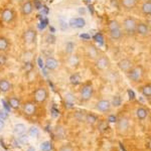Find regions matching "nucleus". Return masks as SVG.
Wrapping results in <instances>:
<instances>
[{
  "label": "nucleus",
  "instance_id": "nucleus-1",
  "mask_svg": "<svg viewBox=\"0 0 151 151\" xmlns=\"http://www.w3.org/2000/svg\"><path fill=\"white\" fill-rule=\"evenodd\" d=\"M123 24H124V28H125L126 32H127L128 35H133L134 33L136 32V25H137V23H136L134 18L132 17L126 18L125 20H124Z\"/></svg>",
  "mask_w": 151,
  "mask_h": 151
},
{
  "label": "nucleus",
  "instance_id": "nucleus-2",
  "mask_svg": "<svg viewBox=\"0 0 151 151\" xmlns=\"http://www.w3.org/2000/svg\"><path fill=\"white\" fill-rule=\"evenodd\" d=\"M69 24L73 28H82L86 25V21H85V19L82 17H76V18L70 19Z\"/></svg>",
  "mask_w": 151,
  "mask_h": 151
},
{
  "label": "nucleus",
  "instance_id": "nucleus-3",
  "mask_svg": "<svg viewBox=\"0 0 151 151\" xmlns=\"http://www.w3.org/2000/svg\"><path fill=\"white\" fill-rule=\"evenodd\" d=\"M141 76H142V69L140 67L134 68L133 70H131V72H129V78L134 82L139 81Z\"/></svg>",
  "mask_w": 151,
  "mask_h": 151
},
{
  "label": "nucleus",
  "instance_id": "nucleus-4",
  "mask_svg": "<svg viewBox=\"0 0 151 151\" xmlns=\"http://www.w3.org/2000/svg\"><path fill=\"white\" fill-rule=\"evenodd\" d=\"M47 91H45V89H42V88L37 89L35 93V99L36 102H43L45 99H47Z\"/></svg>",
  "mask_w": 151,
  "mask_h": 151
},
{
  "label": "nucleus",
  "instance_id": "nucleus-5",
  "mask_svg": "<svg viewBox=\"0 0 151 151\" xmlns=\"http://www.w3.org/2000/svg\"><path fill=\"white\" fill-rule=\"evenodd\" d=\"M92 93H93V89H92V86H91V85H86V86L83 87V89H82V91H81L82 98L84 99V100L91 99Z\"/></svg>",
  "mask_w": 151,
  "mask_h": 151
},
{
  "label": "nucleus",
  "instance_id": "nucleus-6",
  "mask_svg": "<svg viewBox=\"0 0 151 151\" xmlns=\"http://www.w3.org/2000/svg\"><path fill=\"white\" fill-rule=\"evenodd\" d=\"M136 32H138L140 35L146 36L149 35V27L145 23H139L136 25Z\"/></svg>",
  "mask_w": 151,
  "mask_h": 151
},
{
  "label": "nucleus",
  "instance_id": "nucleus-7",
  "mask_svg": "<svg viewBox=\"0 0 151 151\" xmlns=\"http://www.w3.org/2000/svg\"><path fill=\"white\" fill-rule=\"evenodd\" d=\"M58 60L53 58H47L45 63V67L47 68V70H55L58 68Z\"/></svg>",
  "mask_w": 151,
  "mask_h": 151
},
{
  "label": "nucleus",
  "instance_id": "nucleus-8",
  "mask_svg": "<svg viewBox=\"0 0 151 151\" xmlns=\"http://www.w3.org/2000/svg\"><path fill=\"white\" fill-rule=\"evenodd\" d=\"M97 110L101 111V112H106L110 109V102L107 101V100H102V101H99L98 104L96 106Z\"/></svg>",
  "mask_w": 151,
  "mask_h": 151
},
{
  "label": "nucleus",
  "instance_id": "nucleus-9",
  "mask_svg": "<svg viewBox=\"0 0 151 151\" xmlns=\"http://www.w3.org/2000/svg\"><path fill=\"white\" fill-rule=\"evenodd\" d=\"M13 11L11 10V9H4L3 12H2V15L1 17L3 19V21H5V22H10L12 21V19H13Z\"/></svg>",
  "mask_w": 151,
  "mask_h": 151
},
{
  "label": "nucleus",
  "instance_id": "nucleus-10",
  "mask_svg": "<svg viewBox=\"0 0 151 151\" xmlns=\"http://www.w3.org/2000/svg\"><path fill=\"white\" fill-rule=\"evenodd\" d=\"M96 65H97V68L100 69V70L107 69V68H108V65H109V60L106 57H101L98 60H97Z\"/></svg>",
  "mask_w": 151,
  "mask_h": 151
},
{
  "label": "nucleus",
  "instance_id": "nucleus-11",
  "mask_svg": "<svg viewBox=\"0 0 151 151\" xmlns=\"http://www.w3.org/2000/svg\"><path fill=\"white\" fill-rule=\"evenodd\" d=\"M24 40L27 43H31L33 42L35 40V31L33 29H28V30L25 31L24 33Z\"/></svg>",
  "mask_w": 151,
  "mask_h": 151
},
{
  "label": "nucleus",
  "instance_id": "nucleus-12",
  "mask_svg": "<svg viewBox=\"0 0 151 151\" xmlns=\"http://www.w3.org/2000/svg\"><path fill=\"white\" fill-rule=\"evenodd\" d=\"M118 65L121 70H123V72H128V70L131 69V67H132V63L129 60H122L119 62Z\"/></svg>",
  "mask_w": 151,
  "mask_h": 151
},
{
  "label": "nucleus",
  "instance_id": "nucleus-13",
  "mask_svg": "<svg viewBox=\"0 0 151 151\" xmlns=\"http://www.w3.org/2000/svg\"><path fill=\"white\" fill-rule=\"evenodd\" d=\"M21 10H22V13L24 14V15H29V14H30L31 12H32V10H33L32 3H31L30 1H26L25 3L22 5Z\"/></svg>",
  "mask_w": 151,
  "mask_h": 151
},
{
  "label": "nucleus",
  "instance_id": "nucleus-14",
  "mask_svg": "<svg viewBox=\"0 0 151 151\" xmlns=\"http://www.w3.org/2000/svg\"><path fill=\"white\" fill-rule=\"evenodd\" d=\"M137 3V0H121V4L127 9L133 8Z\"/></svg>",
  "mask_w": 151,
  "mask_h": 151
},
{
  "label": "nucleus",
  "instance_id": "nucleus-15",
  "mask_svg": "<svg viewBox=\"0 0 151 151\" xmlns=\"http://www.w3.org/2000/svg\"><path fill=\"white\" fill-rule=\"evenodd\" d=\"M10 89V84L6 80H0V91L2 93H6Z\"/></svg>",
  "mask_w": 151,
  "mask_h": 151
},
{
  "label": "nucleus",
  "instance_id": "nucleus-16",
  "mask_svg": "<svg viewBox=\"0 0 151 151\" xmlns=\"http://www.w3.org/2000/svg\"><path fill=\"white\" fill-rule=\"evenodd\" d=\"M25 129L26 128L23 124L19 123V124H16V125L14 126L13 132L15 134H17V135H21V134H24V132H25Z\"/></svg>",
  "mask_w": 151,
  "mask_h": 151
},
{
  "label": "nucleus",
  "instance_id": "nucleus-17",
  "mask_svg": "<svg viewBox=\"0 0 151 151\" xmlns=\"http://www.w3.org/2000/svg\"><path fill=\"white\" fill-rule=\"evenodd\" d=\"M142 12L145 15H150L151 13V1L147 0L146 2H144V4L142 5Z\"/></svg>",
  "mask_w": 151,
  "mask_h": 151
},
{
  "label": "nucleus",
  "instance_id": "nucleus-18",
  "mask_svg": "<svg viewBox=\"0 0 151 151\" xmlns=\"http://www.w3.org/2000/svg\"><path fill=\"white\" fill-rule=\"evenodd\" d=\"M24 112L28 115H32L35 112V106L32 103H27L24 105Z\"/></svg>",
  "mask_w": 151,
  "mask_h": 151
},
{
  "label": "nucleus",
  "instance_id": "nucleus-19",
  "mask_svg": "<svg viewBox=\"0 0 151 151\" xmlns=\"http://www.w3.org/2000/svg\"><path fill=\"white\" fill-rule=\"evenodd\" d=\"M110 35H111L112 40H120L121 38V36H122V32H121L120 28L113 29V30H110Z\"/></svg>",
  "mask_w": 151,
  "mask_h": 151
},
{
  "label": "nucleus",
  "instance_id": "nucleus-20",
  "mask_svg": "<svg viewBox=\"0 0 151 151\" xmlns=\"http://www.w3.org/2000/svg\"><path fill=\"white\" fill-rule=\"evenodd\" d=\"M147 114H148L147 111H146V109L144 108H139L136 111V115H137V117L140 120H144L146 117H147Z\"/></svg>",
  "mask_w": 151,
  "mask_h": 151
},
{
  "label": "nucleus",
  "instance_id": "nucleus-21",
  "mask_svg": "<svg viewBox=\"0 0 151 151\" xmlns=\"http://www.w3.org/2000/svg\"><path fill=\"white\" fill-rule=\"evenodd\" d=\"M70 84H73V85H75V86H77V85H79L80 83H81L82 79H81V77H80V75L75 74V75L70 76Z\"/></svg>",
  "mask_w": 151,
  "mask_h": 151
},
{
  "label": "nucleus",
  "instance_id": "nucleus-22",
  "mask_svg": "<svg viewBox=\"0 0 151 151\" xmlns=\"http://www.w3.org/2000/svg\"><path fill=\"white\" fill-rule=\"evenodd\" d=\"M65 102H67V105H69V107H73L72 105L74 104V101H75L74 95L72 93H67L65 95Z\"/></svg>",
  "mask_w": 151,
  "mask_h": 151
},
{
  "label": "nucleus",
  "instance_id": "nucleus-23",
  "mask_svg": "<svg viewBox=\"0 0 151 151\" xmlns=\"http://www.w3.org/2000/svg\"><path fill=\"white\" fill-rule=\"evenodd\" d=\"M8 104H9V106H10L11 108L17 109L19 107V100L17 98H15V97H12V98L9 99Z\"/></svg>",
  "mask_w": 151,
  "mask_h": 151
},
{
  "label": "nucleus",
  "instance_id": "nucleus-24",
  "mask_svg": "<svg viewBox=\"0 0 151 151\" xmlns=\"http://www.w3.org/2000/svg\"><path fill=\"white\" fill-rule=\"evenodd\" d=\"M40 149L42 151H50L52 149V145L50 141H45L40 144Z\"/></svg>",
  "mask_w": 151,
  "mask_h": 151
},
{
  "label": "nucleus",
  "instance_id": "nucleus-25",
  "mask_svg": "<svg viewBox=\"0 0 151 151\" xmlns=\"http://www.w3.org/2000/svg\"><path fill=\"white\" fill-rule=\"evenodd\" d=\"M29 136L32 138H37L38 135H40V130H38L36 127H31L30 129H29Z\"/></svg>",
  "mask_w": 151,
  "mask_h": 151
},
{
  "label": "nucleus",
  "instance_id": "nucleus-26",
  "mask_svg": "<svg viewBox=\"0 0 151 151\" xmlns=\"http://www.w3.org/2000/svg\"><path fill=\"white\" fill-rule=\"evenodd\" d=\"M7 47H8V41H7V40L4 37H0V50L3 52Z\"/></svg>",
  "mask_w": 151,
  "mask_h": 151
},
{
  "label": "nucleus",
  "instance_id": "nucleus-27",
  "mask_svg": "<svg viewBox=\"0 0 151 151\" xmlns=\"http://www.w3.org/2000/svg\"><path fill=\"white\" fill-rule=\"evenodd\" d=\"M142 93H143V95H144L145 97L150 98V96H151V87H150V85H147V86L143 87Z\"/></svg>",
  "mask_w": 151,
  "mask_h": 151
},
{
  "label": "nucleus",
  "instance_id": "nucleus-28",
  "mask_svg": "<svg viewBox=\"0 0 151 151\" xmlns=\"http://www.w3.org/2000/svg\"><path fill=\"white\" fill-rule=\"evenodd\" d=\"M122 104V100L119 96H115L113 97V100H112V105L115 107H119L120 105Z\"/></svg>",
  "mask_w": 151,
  "mask_h": 151
},
{
  "label": "nucleus",
  "instance_id": "nucleus-29",
  "mask_svg": "<svg viewBox=\"0 0 151 151\" xmlns=\"http://www.w3.org/2000/svg\"><path fill=\"white\" fill-rule=\"evenodd\" d=\"M94 38H95V40H96L100 45H102L104 43V37H103V35H102L101 33H97V35H95Z\"/></svg>",
  "mask_w": 151,
  "mask_h": 151
},
{
  "label": "nucleus",
  "instance_id": "nucleus-30",
  "mask_svg": "<svg viewBox=\"0 0 151 151\" xmlns=\"http://www.w3.org/2000/svg\"><path fill=\"white\" fill-rule=\"evenodd\" d=\"M18 142L20 144H26L28 142V136L27 135H24V134H21V136L18 138Z\"/></svg>",
  "mask_w": 151,
  "mask_h": 151
},
{
  "label": "nucleus",
  "instance_id": "nucleus-31",
  "mask_svg": "<svg viewBox=\"0 0 151 151\" xmlns=\"http://www.w3.org/2000/svg\"><path fill=\"white\" fill-rule=\"evenodd\" d=\"M109 27H110V30H113V29H118L120 28V25L117 22L116 20H112L110 21V24H109Z\"/></svg>",
  "mask_w": 151,
  "mask_h": 151
},
{
  "label": "nucleus",
  "instance_id": "nucleus-32",
  "mask_svg": "<svg viewBox=\"0 0 151 151\" xmlns=\"http://www.w3.org/2000/svg\"><path fill=\"white\" fill-rule=\"evenodd\" d=\"M75 48V45L73 42H68L67 45H65V52L68 53H70L73 52V50H74Z\"/></svg>",
  "mask_w": 151,
  "mask_h": 151
},
{
  "label": "nucleus",
  "instance_id": "nucleus-33",
  "mask_svg": "<svg viewBox=\"0 0 151 151\" xmlns=\"http://www.w3.org/2000/svg\"><path fill=\"white\" fill-rule=\"evenodd\" d=\"M127 127H128L127 120H125V119H122V120H120V122H119V128H120V129H126Z\"/></svg>",
  "mask_w": 151,
  "mask_h": 151
},
{
  "label": "nucleus",
  "instance_id": "nucleus-34",
  "mask_svg": "<svg viewBox=\"0 0 151 151\" xmlns=\"http://www.w3.org/2000/svg\"><path fill=\"white\" fill-rule=\"evenodd\" d=\"M7 118H8V112L5 111L4 109H1V110H0V119L5 120Z\"/></svg>",
  "mask_w": 151,
  "mask_h": 151
},
{
  "label": "nucleus",
  "instance_id": "nucleus-35",
  "mask_svg": "<svg viewBox=\"0 0 151 151\" xmlns=\"http://www.w3.org/2000/svg\"><path fill=\"white\" fill-rule=\"evenodd\" d=\"M87 121L89 123H94L95 121H97V118H96V116H94V115H92V114H89V115H87Z\"/></svg>",
  "mask_w": 151,
  "mask_h": 151
},
{
  "label": "nucleus",
  "instance_id": "nucleus-36",
  "mask_svg": "<svg viewBox=\"0 0 151 151\" xmlns=\"http://www.w3.org/2000/svg\"><path fill=\"white\" fill-rule=\"evenodd\" d=\"M47 43H52H52L55 42V37L52 35H48L47 36Z\"/></svg>",
  "mask_w": 151,
  "mask_h": 151
},
{
  "label": "nucleus",
  "instance_id": "nucleus-37",
  "mask_svg": "<svg viewBox=\"0 0 151 151\" xmlns=\"http://www.w3.org/2000/svg\"><path fill=\"white\" fill-rule=\"evenodd\" d=\"M47 25V18H42L40 21V29H43L45 28V26Z\"/></svg>",
  "mask_w": 151,
  "mask_h": 151
},
{
  "label": "nucleus",
  "instance_id": "nucleus-38",
  "mask_svg": "<svg viewBox=\"0 0 151 151\" xmlns=\"http://www.w3.org/2000/svg\"><path fill=\"white\" fill-rule=\"evenodd\" d=\"M1 102H2V105H3V107H4V110L7 111V112H9L10 111V106H9V104L7 103V102L5 101V100H1Z\"/></svg>",
  "mask_w": 151,
  "mask_h": 151
},
{
  "label": "nucleus",
  "instance_id": "nucleus-39",
  "mask_svg": "<svg viewBox=\"0 0 151 151\" xmlns=\"http://www.w3.org/2000/svg\"><path fill=\"white\" fill-rule=\"evenodd\" d=\"M60 29L62 30H67L68 29V23L65 22V21H64V20H60Z\"/></svg>",
  "mask_w": 151,
  "mask_h": 151
},
{
  "label": "nucleus",
  "instance_id": "nucleus-40",
  "mask_svg": "<svg viewBox=\"0 0 151 151\" xmlns=\"http://www.w3.org/2000/svg\"><path fill=\"white\" fill-rule=\"evenodd\" d=\"M52 115L53 118H57L58 116V110H57V108H55V106H53L52 108Z\"/></svg>",
  "mask_w": 151,
  "mask_h": 151
},
{
  "label": "nucleus",
  "instance_id": "nucleus-41",
  "mask_svg": "<svg viewBox=\"0 0 151 151\" xmlns=\"http://www.w3.org/2000/svg\"><path fill=\"white\" fill-rule=\"evenodd\" d=\"M35 9H41V8H42V4L40 3V0H35Z\"/></svg>",
  "mask_w": 151,
  "mask_h": 151
},
{
  "label": "nucleus",
  "instance_id": "nucleus-42",
  "mask_svg": "<svg viewBox=\"0 0 151 151\" xmlns=\"http://www.w3.org/2000/svg\"><path fill=\"white\" fill-rule=\"evenodd\" d=\"M6 64V57L4 55H0V65Z\"/></svg>",
  "mask_w": 151,
  "mask_h": 151
},
{
  "label": "nucleus",
  "instance_id": "nucleus-43",
  "mask_svg": "<svg viewBox=\"0 0 151 151\" xmlns=\"http://www.w3.org/2000/svg\"><path fill=\"white\" fill-rule=\"evenodd\" d=\"M99 129L101 131H105V130H107V129H108V126H107V124L105 123V122H102L99 125Z\"/></svg>",
  "mask_w": 151,
  "mask_h": 151
},
{
  "label": "nucleus",
  "instance_id": "nucleus-44",
  "mask_svg": "<svg viewBox=\"0 0 151 151\" xmlns=\"http://www.w3.org/2000/svg\"><path fill=\"white\" fill-rule=\"evenodd\" d=\"M128 96H129V99L130 100H134L135 99V93L132 91V90H128Z\"/></svg>",
  "mask_w": 151,
  "mask_h": 151
},
{
  "label": "nucleus",
  "instance_id": "nucleus-45",
  "mask_svg": "<svg viewBox=\"0 0 151 151\" xmlns=\"http://www.w3.org/2000/svg\"><path fill=\"white\" fill-rule=\"evenodd\" d=\"M37 64H38V65H40V69H43V68H45V63H43V60L41 58H37Z\"/></svg>",
  "mask_w": 151,
  "mask_h": 151
},
{
  "label": "nucleus",
  "instance_id": "nucleus-46",
  "mask_svg": "<svg viewBox=\"0 0 151 151\" xmlns=\"http://www.w3.org/2000/svg\"><path fill=\"white\" fill-rule=\"evenodd\" d=\"M60 151H73V149H72V147H70V145H65V146H63V147L60 148Z\"/></svg>",
  "mask_w": 151,
  "mask_h": 151
},
{
  "label": "nucleus",
  "instance_id": "nucleus-47",
  "mask_svg": "<svg viewBox=\"0 0 151 151\" xmlns=\"http://www.w3.org/2000/svg\"><path fill=\"white\" fill-rule=\"evenodd\" d=\"M108 121H109V122H111V123H115L117 121V118L114 115H110V116H109Z\"/></svg>",
  "mask_w": 151,
  "mask_h": 151
},
{
  "label": "nucleus",
  "instance_id": "nucleus-48",
  "mask_svg": "<svg viewBox=\"0 0 151 151\" xmlns=\"http://www.w3.org/2000/svg\"><path fill=\"white\" fill-rule=\"evenodd\" d=\"M80 37L83 38V40H90V38H91V36L88 35V33H83V35H80Z\"/></svg>",
  "mask_w": 151,
  "mask_h": 151
},
{
  "label": "nucleus",
  "instance_id": "nucleus-49",
  "mask_svg": "<svg viewBox=\"0 0 151 151\" xmlns=\"http://www.w3.org/2000/svg\"><path fill=\"white\" fill-rule=\"evenodd\" d=\"M25 69H26V70H28V72H29V70H30L31 69H32V65H31V63H30V62H27V63L25 64Z\"/></svg>",
  "mask_w": 151,
  "mask_h": 151
},
{
  "label": "nucleus",
  "instance_id": "nucleus-50",
  "mask_svg": "<svg viewBox=\"0 0 151 151\" xmlns=\"http://www.w3.org/2000/svg\"><path fill=\"white\" fill-rule=\"evenodd\" d=\"M79 13L80 14H85L86 13V9H85L84 7H81V8L79 9Z\"/></svg>",
  "mask_w": 151,
  "mask_h": 151
},
{
  "label": "nucleus",
  "instance_id": "nucleus-51",
  "mask_svg": "<svg viewBox=\"0 0 151 151\" xmlns=\"http://www.w3.org/2000/svg\"><path fill=\"white\" fill-rule=\"evenodd\" d=\"M111 2H112V5H113V6H116L117 8H118V7H119V5H118V3H117L116 0H112Z\"/></svg>",
  "mask_w": 151,
  "mask_h": 151
},
{
  "label": "nucleus",
  "instance_id": "nucleus-52",
  "mask_svg": "<svg viewBox=\"0 0 151 151\" xmlns=\"http://www.w3.org/2000/svg\"><path fill=\"white\" fill-rule=\"evenodd\" d=\"M3 127H4V122H3V120H2V119H0V130H1V129H3Z\"/></svg>",
  "mask_w": 151,
  "mask_h": 151
},
{
  "label": "nucleus",
  "instance_id": "nucleus-53",
  "mask_svg": "<svg viewBox=\"0 0 151 151\" xmlns=\"http://www.w3.org/2000/svg\"><path fill=\"white\" fill-rule=\"evenodd\" d=\"M26 151H35V148L31 146V147H28V148H27V150H26Z\"/></svg>",
  "mask_w": 151,
  "mask_h": 151
},
{
  "label": "nucleus",
  "instance_id": "nucleus-54",
  "mask_svg": "<svg viewBox=\"0 0 151 151\" xmlns=\"http://www.w3.org/2000/svg\"><path fill=\"white\" fill-rule=\"evenodd\" d=\"M17 1H21V0H17Z\"/></svg>",
  "mask_w": 151,
  "mask_h": 151
}]
</instances>
